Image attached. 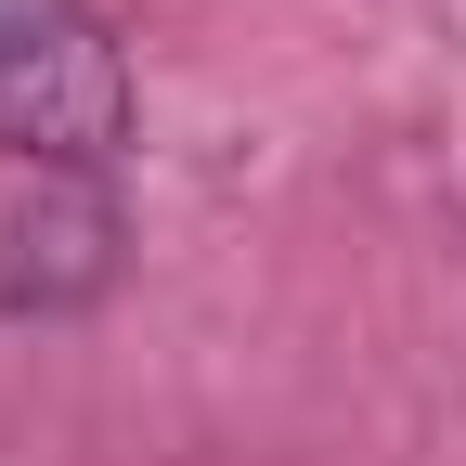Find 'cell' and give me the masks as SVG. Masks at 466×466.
Returning a JSON list of instances; mask_svg holds the SVG:
<instances>
[{
	"instance_id": "1",
	"label": "cell",
	"mask_w": 466,
	"mask_h": 466,
	"mask_svg": "<svg viewBox=\"0 0 466 466\" xmlns=\"http://www.w3.org/2000/svg\"><path fill=\"white\" fill-rule=\"evenodd\" d=\"M130 143V66L91 0H0V156H26L39 182L78 168L104 182V156Z\"/></svg>"
},
{
	"instance_id": "2",
	"label": "cell",
	"mask_w": 466,
	"mask_h": 466,
	"mask_svg": "<svg viewBox=\"0 0 466 466\" xmlns=\"http://www.w3.org/2000/svg\"><path fill=\"white\" fill-rule=\"evenodd\" d=\"M116 285V195L78 182V168H52V182L0 220V299L14 311H78Z\"/></svg>"
}]
</instances>
